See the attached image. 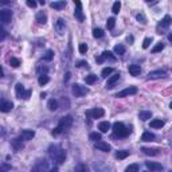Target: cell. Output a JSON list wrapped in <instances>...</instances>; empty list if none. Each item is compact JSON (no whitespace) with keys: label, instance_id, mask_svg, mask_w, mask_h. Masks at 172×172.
<instances>
[{"label":"cell","instance_id":"14","mask_svg":"<svg viewBox=\"0 0 172 172\" xmlns=\"http://www.w3.org/2000/svg\"><path fill=\"white\" fill-rule=\"evenodd\" d=\"M145 165H147L148 170L151 171H161L163 165L160 163H155V161H145Z\"/></svg>","mask_w":172,"mask_h":172},{"label":"cell","instance_id":"51","mask_svg":"<svg viewBox=\"0 0 172 172\" xmlns=\"http://www.w3.org/2000/svg\"><path fill=\"white\" fill-rule=\"evenodd\" d=\"M36 3H39V4H45V3H46V0H36Z\"/></svg>","mask_w":172,"mask_h":172},{"label":"cell","instance_id":"3","mask_svg":"<svg viewBox=\"0 0 172 172\" xmlns=\"http://www.w3.org/2000/svg\"><path fill=\"white\" fill-rule=\"evenodd\" d=\"M113 133L114 136H118V137H127L131 133V129L125 127L122 122H114L113 124Z\"/></svg>","mask_w":172,"mask_h":172},{"label":"cell","instance_id":"42","mask_svg":"<svg viewBox=\"0 0 172 172\" xmlns=\"http://www.w3.org/2000/svg\"><path fill=\"white\" fill-rule=\"evenodd\" d=\"M78 50H79V53L81 54H86V51H88V45H86V43H81L79 47H78Z\"/></svg>","mask_w":172,"mask_h":172},{"label":"cell","instance_id":"8","mask_svg":"<svg viewBox=\"0 0 172 172\" xmlns=\"http://www.w3.org/2000/svg\"><path fill=\"white\" fill-rule=\"evenodd\" d=\"M12 18V12L10 10H2L0 11V23H10Z\"/></svg>","mask_w":172,"mask_h":172},{"label":"cell","instance_id":"48","mask_svg":"<svg viewBox=\"0 0 172 172\" xmlns=\"http://www.w3.org/2000/svg\"><path fill=\"white\" fill-rule=\"evenodd\" d=\"M5 36H7V32H5V31L3 30L2 27H0V41H3V39H4Z\"/></svg>","mask_w":172,"mask_h":172},{"label":"cell","instance_id":"47","mask_svg":"<svg viewBox=\"0 0 172 172\" xmlns=\"http://www.w3.org/2000/svg\"><path fill=\"white\" fill-rule=\"evenodd\" d=\"M10 170H11V165H8V164L0 165V172H2V171H10Z\"/></svg>","mask_w":172,"mask_h":172},{"label":"cell","instance_id":"11","mask_svg":"<svg viewBox=\"0 0 172 172\" xmlns=\"http://www.w3.org/2000/svg\"><path fill=\"white\" fill-rule=\"evenodd\" d=\"M94 147H96L98 151H102V152H110V149H112V147L108 144V143H104V141H101V140L96 141Z\"/></svg>","mask_w":172,"mask_h":172},{"label":"cell","instance_id":"39","mask_svg":"<svg viewBox=\"0 0 172 172\" xmlns=\"http://www.w3.org/2000/svg\"><path fill=\"white\" fill-rule=\"evenodd\" d=\"M120 8H121V3L116 2L113 4V7H112V11H113V14H118L120 12Z\"/></svg>","mask_w":172,"mask_h":172},{"label":"cell","instance_id":"44","mask_svg":"<svg viewBox=\"0 0 172 172\" xmlns=\"http://www.w3.org/2000/svg\"><path fill=\"white\" fill-rule=\"evenodd\" d=\"M26 3H27V5L30 8H35L36 4H38V3H36V0H26Z\"/></svg>","mask_w":172,"mask_h":172},{"label":"cell","instance_id":"12","mask_svg":"<svg viewBox=\"0 0 172 172\" xmlns=\"http://www.w3.org/2000/svg\"><path fill=\"white\" fill-rule=\"evenodd\" d=\"M120 79V74L117 73V74H114V75H112L110 78L108 79V82H106V85H105V88L106 89H113L114 88V85L117 84V81Z\"/></svg>","mask_w":172,"mask_h":172},{"label":"cell","instance_id":"52","mask_svg":"<svg viewBox=\"0 0 172 172\" xmlns=\"http://www.w3.org/2000/svg\"><path fill=\"white\" fill-rule=\"evenodd\" d=\"M84 65H88V63H86V62H78V65H77V66L79 67V66H84Z\"/></svg>","mask_w":172,"mask_h":172},{"label":"cell","instance_id":"15","mask_svg":"<svg viewBox=\"0 0 172 172\" xmlns=\"http://www.w3.org/2000/svg\"><path fill=\"white\" fill-rule=\"evenodd\" d=\"M141 151H143V153H144V155H148V156H156V155L160 153V149H159V148H145V147H143Z\"/></svg>","mask_w":172,"mask_h":172},{"label":"cell","instance_id":"9","mask_svg":"<svg viewBox=\"0 0 172 172\" xmlns=\"http://www.w3.org/2000/svg\"><path fill=\"white\" fill-rule=\"evenodd\" d=\"M14 108L12 102L10 101H5V100H0V112H3V113H8V112H11Z\"/></svg>","mask_w":172,"mask_h":172},{"label":"cell","instance_id":"17","mask_svg":"<svg viewBox=\"0 0 172 172\" xmlns=\"http://www.w3.org/2000/svg\"><path fill=\"white\" fill-rule=\"evenodd\" d=\"M128 70H129V73H131V75H133V77L140 75V73H141V69H140L139 65H131L128 67Z\"/></svg>","mask_w":172,"mask_h":172},{"label":"cell","instance_id":"10","mask_svg":"<svg viewBox=\"0 0 172 172\" xmlns=\"http://www.w3.org/2000/svg\"><path fill=\"white\" fill-rule=\"evenodd\" d=\"M167 75L164 70H155V71H149L148 73V78L149 79H157V78H164Z\"/></svg>","mask_w":172,"mask_h":172},{"label":"cell","instance_id":"30","mask_svg":"<svg viewBox=\"0 0 172 172\" xmlns=\"http://www.w3.org/2000/svg\"><path fill=\"white\" fill-rule=\"evenodd\" d=\"M101 57H102L104 59H110V61H116V57H114L113 54L110 53V51H104Z\"/></svg>","mask_w":172,"mask_h":172},{"label":"cell","instance_id":"35","mask_svg":"<svg viewBox=\"0 0 172 172\" xmlns=\"http://www.w3.org/2000/svg\"><path fill=\"white\" fill-rule=\"evenodd\" d=\"M53 58H54V51H51V50H47L46 54L43 55V59H45V61H51Z\"/></svg>","mask_w":172,"mask_h":172},{"label":"cell","instance_id":"32","mask_svg":"<svg viewBox=\"0 0 172 172\" xmlns=\"http://www.w3.org/2000/svg\"><path fill=\"white\" fill-rule=\"evenodd\" d=\"M85 81H86V84L88 85H93L94 82L97 81V75H93V74H90V75H88L85 78Z\"/></svg>","mask_w":172,"mask_h":172},{"label":"cell","instance_id":"6","mask_svg":"<svg viewBox=\"0 0 172 172\" xmlns=\"http://www.w3.org/2000/svg\"><path fill=\"white\" fill-rule=\"evenodd\" d=\"M74 4H75V11H74V16H75L77 20L84 22L85 16H84V11H82L81 0H74Z\"/></svg>","mask_w":172,"mask_h":172},{"label":"cell","instance_id":"20","mask_svg":"<svg viewBox=\"0 0 172 172\" xmlns=\"http://www.w3.org/2000/svg\"><path fill=\"white\" fill-rule=\"evenodd\" d=\"M151 117H152V112H149V110H141L139 113V118L141 120V121H147Z\"/></svg>","mask_w":172,"mask_h":172},{"label":"cell","instance_id":"18","mask_svg":"<svg viewBox=\"0 0 172 172\" xmlns=\"http://www.w3.org/2000/svg\"><path fill=\"white\" fill-rule=\"evenodd\" d=\"M170 26H171V16H170V15H165V16H164V19H163V20L159 23L157 28H161V27L167 28V27H170Z\"/></svg>","mask_w":172,"mask_h":172},{"label":"cell","instance_id":"16","mask_svg":"<svg viewBox=\"0 0 172 172\" xmlns=\"http://www.w3.org/2000/svg\"><path fill=\"white\" fill-rule=\"evenodd\" d=\"M55 30H57V32H58L59 35H63L65 34V22H63V19H58V20H57Z\"/></svg>","mask_w":172,"mask_h":172},{"label":"cell","instance_id":"31","mask_svg":"<svg viewBox=\"0 0 172 172\" xmlns=\"http://www.w3.org/2000/svg\"><path fill=\"white\" fill-rule=\"evenodd\" d=\"M113 71H114V69H113V67H105L104 70L101 71V75L104 77V78H106L108 75H110V74L113 73Z\"/></svg>","mask_w":172,"mask_h":172},{"label":"cell","instance_id":"33","mask_svg":"<svg viewBox=\"0 0 172 172\" xmlns=\"http://www.w3.org/2000/svg\"><path fill=\"white\" fill-rule=\"evenodd\" d=\"M48 81H50V78H48V77L46 75V74H43V75H39V78H38L39 85H46Z\"/></svg>","mask_w":172,"mask_h":172},{"label":"cell","instance_id":"2","mask_svg":"<svg viewBox=\"0 0 172 172\" xmlns=\"http://www.w3.org/2000/svg\"><path fill=\"white\" fill-rule=\"evenodd\" d=\"M71 124H73V117H71V116H66V117H63V118H61L58 127L53 131V134H54V136L59 134L61 132H63V131H66V129L70 128Z\"/></svg>","mask_w":172,"mask_h":172},{"label":"cell","instance_id":"40","mask_svg":"<svg viewBox=\"0 0 172 172\" xmlns=\"http://www.w3.org/2000/svg\"><path fill=\"white\" fill-rule=\"evenodd\" d=\"M10 63H11L12 67H19V66H20V61H19L18 58H11L10 59Z\"/></svg>","mask_w":172,"mask_h":172},{"label":"cell","instance_id":"41","mask_svg":"<svg viewBox=\"0 0 172 172\" xmlns=\"http://www.w3.org/2000/svg\"><path fill=\"white\" fill-rule=\"evenodd\" d=\"M127 172H137L139 171V165L137 164H131L129 167H127V170H125Z\"/></svg>","mask_w":172,"mask_h":172},{"label":"cell","instance_id":"7","mask_svg":"<svg viewBox=\"0 0 172 172\" xmlns=\"http://www.w3.org/2000/svg\"><path fill=\"white\" fill-rule=\"evenodd\" d=\"M137 93V88L136 86H129V88L124 89L122 91H118L116 94L117 98H122V97H128V96H132V94H136Z\"/></svg>","mask_w":172,"mask_h":172},{"label":"cell","instance_id":"5","mask_svg":"<svg viewBox=\"0 0 172 172\" xmlns=\"http://www.w3.org/2000/svg\"><path fill=\"white\" fill-rule=\"evenodd\" d=\"M104 114H105V112L101 108L86 110V117H89V118H101V117H104Z\"/></svg>","mask_w":172,"mask_h":172},{"label":"cell","instance_id":"49","mask_svg":"<svg viewBox=\"0 0 172 172\" xmlns=\"http://www.w3.org/2000/svg\"><path fill=\"white\" fill-rule=\"evenodd\" d=\"M30 96H31V90H26V91H24V96H23V98H24V100H28V98H30Z\"/></svg>","mask_w":172,"mask_h":172},{"label":"cell","instance_id":"21","mask_svg":"<svg viewBox=\"0 0 172 172\" xmlns=\"http://www.w3.org/2000/svg\"><path fill=\"white\" fill-rule=\"evenodd\" d=\"M36 22L39 23V24H46V22H47V15H46L43 11L36 14Z\"/></svg>","mask_w":172,"mask_h":172},{"label":"cell","instance_id":"22","mask_svg":"<svg viewBox=\"0 0 172 172\" xmlns=\"http://www.w3.org/2000/svg\"><path fill=\"white\" fill-rule=\"evenodd\" d=\"M15 91H16V97L18 98H23V96H24V86H23L22 84H16L15 86Z\"/></svg>","mask_w":172,"mask_h":172},{"label":"cell","instance_id":"29","mask_svg":"<svg viewBox=\"0 0 172 172\" xmlns=\"http://www.w3.org/2000/svg\"><path fill=\"white\" fill-rule=\"evenodd\" d=\"M114 53L118 54V55H122V54H125V47L122 45H117L114 46Z\"/></svg>","mask_w":172,"mask_h":172},{"label":"cell","instance_id":"26","mask_svg":"<svg viewBox=\"0 0 172 172\" xmlns=\"http://www.w3.org/2000/svg\"><path fill=\"white\" fill-rule=\"evenodd\" d=\"M12 147L15 151H20L23 148V144H22V140L20 139H14L12 140Z\"/></svg>","mask_w":172,"mask_h":172},{"label":"cell","instance_id":"28","mask_svg":"<svg viewBox=\"0 0 172 172\" xmlns=\"http://www.w3.org/2000/svg\"><path fill=\"white\" fill-rule=\"evenodd\" d=\"M128 156H129V151H118L116 153V157L118 160H124V159H127Z\"/></svg>","mask_w":172,"mask_h":172},{"label":"cell","instance_id":"37","mask_svg":"<svg viewBox=\"0 0 172 172\" xmlns=\"http://www.w3.org/2000/svg\"><path fill=\"white\" fill-rule=\"evenodd\" d=\"M163 48H164V43H161V42H159L156 46H155L153 48H152V53H159V51H161Z\"/></svg>","mask_w":172,"mask_h":172},{"label":"cell","instance_id":"19","mask_svg":"<svg viewBox=\"0 0 172 172\" xmlns=\"http://www.w3.org/2000/svg\"><path fill=\"white\" fill-rule=\"evenodd\" d=\"M65 5H66L65 0H58V2H53V3H51V7H53L54 10H58V11L63 10Z\"/></svg>","mask_w":172,"mask_h":172},{"label":"cell","instance_id":"36","mask_svg":"<svg viewBox=\"0 0 172 172\" xmlns=\"http://www.w3.org/2000/svg\"><path fill=\"white\" fill-rule=\"evenodd\" d=\"M114 24H116V19H114V18H109L108 22H106L108 30H113V28H114Z\"/></svg>","mask_w":172,"mask_h":172},{"label":"cell","instance_id":"25","mask_svg":"<svg viewBox=\"0 0 172 172\" xmlns=\"http://www.w3.org/2000/svg\"><path fill=\"white\" fill-rule=\"evenodd\" d=\"M141 140H143V141H145V143L153 141V140H155V134H153V133H151V132H145V133H143Z\"/></svg>","mask_w":172,"mask_h":172},{"label":"cell","instance_id":"45","mask_svg":"<svg viewBox=\"0 0 172 172\" xmlns=\"http://www.w3.org/2000/svg\"><path fill=\"white\" fill-rule=\"evenodd\" d=\"M48 71V69L46 67V66H39L38 67V73L41 74V75H43V74H46Z\"/></svg>","mask_w":172,"mask_h":172},{"label":"cell","instance_id":"13","mask_svg":"<svg viewBox=\"0 0 172 172\" xmlns=\"http://www.w3.org/2000/svg\"><path fill=\"white\" fill-rule=\"evenodd\" d=\"M35 136V132L31 131V129H24V131L20 132V137L23 140H26V141H28V140H32V137Z\"/></svg>","mask_w":172,"mask_h":172},{"label":"cell","instance_id":"53","mask_svg":"<svg viewBox=\"0 0 172 172\" xmlns=\"http://www.w3.org/2000/svg\"><path fill=\"white\" fill-rule=\"evenodd\" d=\"M3 74H4V73H3V69L0 67V78H2V77H3Z\"/></svg>","mask_w":172,"mask_h":172},{"label":"cell","instance_id":"4","mask_svg":"<svg viewBox=\"0 0 172 172\" xmlns=\"http://www.w3.org/2000/svg\"><path fill=\"white\" fill-rule=\"evenodd\" d=\"M71 91H73V94L75 97H84L85 94L89 93L88 88H85V86L79 85V84H74L73 88H71Z\"/></svg>","mask_w":172,"mask_h":172},{"label":"cell","instance_id":"43","mask_svg":"<svg viewBox=\"0 0 172 172\" xmlns=\"http://www.w3.org/2000/svg\"><path fill=\"white\" fill-rule=\"evenodd\" d=\"M136 19H137L139 22H141L143 24H145V23H147V19H145V16L143 15V14H137V15H136Z\"/></svg>","mask_w":172,"mask_h":172},{"label":"cell","instance_id":"1","mask_svg":"<svg viewBox=\"0 0 172 172\" xmlns=\"http://www.w3.org/2000/svg\"><path fill=\"white\" fill-rule=\"evenodd\" d=\"M48 153H50L51 159H54L58 164H62L66 160V151H63L61 147H58V145H51V147L48 148Z\"/></svg>","mask_w":172,"mask_h":172},{"label":"cell","instance_id":"54","mask_svg":"<svg viewBox=\"0 0 172 172\" xmlns=\"http://www.w3.org/2000/svg\"><path fill=\"white\" fill-rule=\"evenodd\" d=\"M147 2H152V0H147Z\"/></svg>","mask_w":172,"mask_h":172},{"label":"cell","instance_id":"50","mask_svg":"<svg viewBox=\"0 0 172 172\" xmlns=\"http://www.w3.org/2000/svg\"><path fill=\"white\" fill-rule=\"evenodd\" d=\"M11 0H0V4H3V5H5V4H8Z\"/></svg>","mask_w":172,"mask_h":172},{"label":"cell","instance_id":"46","mask_svg":"<svg viewBox=\"0 0 172 172\" xmlns=\"http://www.w3.org/2000/svg\"><path fill=\"white\" fill-rule=\"evenodd\" d=\"M151 43H152V38H145V39H144V42H143V47H144V48L149 47Z\"/></svg>","mask_w":172,"mask_h":172},{"label":"cell","instance_id":"34","mask_svg":"<svg viewBox=\"0 0 172 172\" xmlns=\"http://www.w3.org/2000/svg\"><path fill=\"white\" fill-rule=\"evenodd\" d=\"M102 35H104V31L101 30V28H94L93 30V36L94 38H102Z\"/></svg>","mask_w":172,"mask_h":172},{"label":"cell","instance_id":"27","mask_svg":"<svg viewBox=\"0 0 172 172\" xmlns=\"http://www.w3.org/2000/svg\"><path fill=\"white\" fill-rule=\"evenodd\" d=\"M47 108H48V110L55 112L57 109H58V102H57L55 100H50V101L47 102Z\"/></svg>","mask_w":172,"mask_h":172},{"label":"cell","instance_id":"23","mask_svg":"<svg viewBox=\"0 0 172 172\" xmlns=\"http://www.w3.org/2000/svg\"><path fill=\"white\" fill-rule=\"evenodd\" d=\"M164 127V121L160 118H156V120H152L151 121V128H155V129H160Z\"/></svg>","mask_w":172,"mask_h":172},{"label":"cell","instance_id":"38","mask_svg":"<svg viewBox=\"0 0 172 172\" xmlns=\"http://www.w3.org/2000/svg\"><path fill=\"white\" fill-rule=\"evenodd\" d=\"M90 140H93V141H98V140H101V133H97V132H93V133H90Z\"/></svg>","mask_w":172,"mask_h":172},{"label":"cell","instance_id":"24","mask_svg":"<svg viewBox=\"0 0 172 172\" xmlns=\"http://www.w3.org/2000/svg\"><path fill=\"white\" fill-rule=\"evenodd\" d=\"M98 129L102 132V133H106V132L110 129V122L109 121H102L98 124Z\"/></svg>","mask_w":172,"mask_h":172}]
</instances>
